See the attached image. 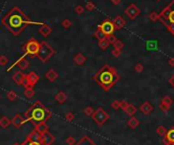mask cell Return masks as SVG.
I'll return each instance as SVG.
<instances>
[{
  "mask_svg": "<svg viewBox=\"0 0 174 145\" xmlns=\"http://www.w3.org/2000/svg\"><path fill=\"white\" fill-rule=\"evenodd\" d=\"M2 24L5 27V29L9 33L17 37L22 34V32L27 26L39 24V22H32L24 11L20 10L19 7L15 6V7L11 8V10L2 17Z\"/></svg>",
  "mask_w": 174,
  "mask_h": 145,
  "instance_id": "cell-1",
  "label": "cell"
},
{
  "mask_svg": "<svg viewBox=\"0 0 174 145\" xmlns=\"http://www.w3.org/2000/svg\"><path fill=\"white\" fill-rule=\"evenodd\" d=\"M119 76L114 68L109 65H104L94 76V80L100 84L105 90H109L116 82L118 81Z\"/></svg>",
  "mask_w": 174,
  "mask_h": 145,
  "instance_id": "cell-2",
  "label": "cell"
},
{
  "mask_svg": "<svg viewBox=\"0 0 174 145\" xmlns=\"http://www.w3.org/2000/svg\"><path fill=\"white\" fill-rule=\"evenodd\" d=\"M159 20L166 27L169 33L174 36V0L160 12Z\"/></svg>",
  "mask_w": 174,
  "mask_h": 145,
  "instance_id": "cell-3",
  "label": "cell"
},
{
  "mask_svg": "<svg viewBox=\"0 0 174 145\" xmlns=\"http://www.w3.org/2000/svg\"><path fill=\"white\" fill-rule=\"evenodd\" d=\"M54 54H55V50L53 48H52L47 42H42L41 43L40 50H39V53H38V55H37V57L40 59V61L45 63V62H47Z\"/></svg>",
  "mask_w": 174,
  "mask_h": 145,
  "instance_id": "cell-4",
  "label": "cell"
},
{
  "mask_svg": "<svg viewBox=\"0 0 174 145\" xmlns=\"http://www.w3.org/2000/svg\"><path fill=\"white\" fill-rule=\"evenodd\" d=\"M41 43H39L38 41L35 39H31L25 44L22 50L25 52V55H31V56H37L40 50Z\"/></svg>",
  "mask_w": 174,
  "mask_h": 145,
  "instance_id": "cell-5",
  "label": "cell"
},
{
  "mask_svg": "<svg viewBox=\"0 0 174 145\" xmlns=\"http://www.w3.org/2000/svg\"><path fill=\"white\" fill-rule=\"evenodd\" d=\"M92 118H93V120L96 122V124H97L98 126H102L103 124L108 121L110 116L108 113L105 112L102 108H99V109L95 111L93 116H92Z\"/></svg>",
  "mask_w": 174,
  "mask_h": 145,
  "instance_id": "cell-6",
  "label": "cell"
},
{
  "mask_svg": "<svg viewBox=\"0 0 174 145\" xmlns=\"http://www.w3.org/2000/svg\"><path fill=\"white\" fill-rule=\"evenodd\" d=\"M98 27H99L100 29H102V31L104 32L105 34H106V36H109V34H113L114 31H116L115 26H114V22H112L111 19H109V18L105 19L104 22H103L101 24H99Z\"/></svg>",
  "mask_w": 174,
  "mask_h": 145,
  "instance_id": "cell-7",
  "label": "cell"
},
{
  "mask_svg": "<svg viewBox=\"0 0 174 145\" xmlns=\"http://www.w3.org/2000/svg\"><path fill=\"white\" fill-rule=\"evenodd\" d=\"M125 14L127 15L130 19H136V18L141 14V10L136 4H130L128 7L125 9Z\"/></svg>",
  "mask_w": 174,
  "mask_h": 145,
  "instance_id": "cell-8",
  "label": "cell"
},
{
  "mask_svg": "<svg viewBox=\"0 0 174 145\" xmlns=\"http://www.w3.org/2000/svg\"><path fill=\"white\" fill-rule=\"evenodd\" d=\"M26 78L27 79V81H29L30 86L31 87H34L36 85L37 82L39 81V75L37 74L35 71H31V72L27 73L26 75Z\"/></svg>",
  "mask_w": 174,
  "mask_h": 145,
  "instance_id": "cell-9",
  "label": "cell"
},
{
  "mask_svg": "<svg viewBox=\"0 0 174 145\" xmlns=\"http://www.w3.org/2000/svg\"><path fill=\"white\" fill-rule=\"evenodd\" d=\"M12 79H13V81H14L15 83L18 84V85H22L25 79H26V74H25V73H22V71H17V72L13 74Z\"/></svg>",
  "mask_w": 174,
  "mask_h": 145,
  "instance_id": "cell-10",
  "label": "cell"
},
{
  "mask_svg": "<svg viewBox=\"0 0 174 145\" xmlns=\"http://www.w3.org/2000/svg\"><path fill=\"white\" fill-rule=\"evenodd\" d=\"M113 22H114V26H115V29H116V31H119V29H121L122 27H124L125 24H126V22H125V19L122 17H120V15H117V17L114 18Z\"/></svg>",
  "mask_w": 174,
  "mask_h": 145,
  "instance_id": "cell-11",
  "label": "cell"
},
{
  "mask_svg": "<svg viewBox=\"0 0 174 145\" xmlns=\"http://www.w3.org/2000/svg\"><path fill=\"white\" fill-rule=\"evenodd\" d=\"M41 140H42V143L45 144V145H50L53 142L54 138L53 136H52L51 134H50L48 131H46V132L42 133L41 134Z\"/></svg>",
  "mask_w": 174,
  "mask_h": 145,
  "instance_id": "cell-12",
  "label": "cell"
},
{
  "mask_svg": "<svg viewBox=\"0 0 174 145\" xmlns=\"http://www.w3.org/2000/svg\"><path fill=\"white\" fill-rule=\"evenodd\" d=\"M15 65H17L18 67H19L20 69H22V70H26V69L30 66V63L27 61L26 59L24 58V57H22V58H20L19 60H18V61L17 62V63H14V65H12V66H11V67H9V68L7 69V71L11 70V68H12L13 66H15Z\"/></svg>",
  "mask_w": 174,
  "mask_h": 145,
  "instance_id": "cell-13",
  "label": "cell"
},
{
  "mask_svg": "<svg viewBox=\"0 0 174 145\" xmlns=\"http://www.w3.org/2000/svg\"><path fill=\"white\" fill-rule=\"evenodd\" d=\"M139 110L143 112V114L149 115L151 112L153 111V106H152V103H151L150 102H148V100H147V102L142 103L141 107H139Z\"/></svg>",
  "mask_w": 174,
  "mask_h": 145,
  "instance_id": "cell-14",
  "label": "cell"
},
{
  "mask_svg": "<svg viewBox=\"0 0 174 145\" xmlns=\"http://www.w3.org/2000/svg\"><path fill=\"white\" fill-rule=\"evenodd\" d=\"M39 33L42 34L44 38H47V37H49L50 34L52 33V29H51V27L48 26V24H43L42 27L39 29Z\"/></svg>",
  "mask_w": 174,
  "mask_h": 145,
  "instance_id": "cell-15",
  "label": "cell"
},
{
  "mask_svg": "<svg viewBox=\"0 0 174 145\" xmlns=\"http://www.w3.org/2000/svg\"><path fill=\"white\" fill-rule=\"evenodd\" d=\"M73 61H74V63L77 64V65H79V66L84 65L87 61V57L84 56V54H82V53H77V54L73 57Z\"/></svg>",
  "mask_w": 174,
  "mask_h": 145,
  "instance_id": "cell-16",
  "label": "cell"
},
{
  "mask_svg": "<svg viewBox=\"0 0 174 145\" xmlns=\"http://www.w3.org/2000/svg\"><path fill=\"white\" fill-rule=\"evenodd\" d=\"M45 76L48 80H49V81L53 82L57 79V78H58V73H57L54 69H50V70H48L47 72H46Z\"/></svg>",
  "mask_w": 174,
  "mask_h": 145,
  "instance_id": "cell-17",
  "label": "cell"
},
{
  "mask_svg": "<svg viewBox=\"0 0 174 145\" xmlns=\"http://www.w3.org/2000/svg\"><path fill=\"white\" fill-rule=\"evenodd\" d=\"M11 122H12L13 126L17 128H20L22 127V125L25 123V119L22 118L20 115H17V116L13 117V119L11 120Z\"/></svg>",
  "mask_w": 174,
  "mask_h": 145,
  "instance_id": "cell-18",
  "label": "cell"
},
{
  "mask_svg": "<svg viewBox=\"0 0 174 145\" xmlns=\"http://www.w3.org/2000/svg\"><path fill=\"white\" fill-rule=\"evenodd\" d=\"M94 37H95V38L97 39L98 41H102V40H104V39L107 38L106 34H105L99 27H97V29H96L95 33H94Z\"/></svg>",
  "mask_w": 174,
  "mask_h": 145,
  "instance_id": "cell-19",
  "label": "cell"
},
{
  "mask_svg": "<svg viewBox=\"0 0 174 145\" xmlns=\"http://www.w3.org/2000/svg\"><path fill=\"white\" fill-rule=\"evenodd\" d=\"M139 125V121L136 117H130V119L127 121V126L130 129H136Z\"/></svg>",
  "mask_w": 174,
  "mask_h": 145,
  "instance_id": "cell-20",
  "label": "cell"
},
{
  "mask_svg": "<svg viewBox=\"0 0 174 145\" xmlns=\"http://www.w3.org/2000/svg\"><path fill=\"white\" fill-rule=\"evenodd\" d=\"M55 100H56L57 103H63L66 100H67V95H66V94L64 93L63 91H59V93H57L56 95H55Z\"/></svg>",
  "mask_w": 174,
  "mask_h": 145,
  "instance_id": "cell-21",
  "label": "cell"
},
{
  "mask_svg": "<svg viewBox=\"0 0 174 145\" xmlns=\"http://www.w3.org/2000/svg\"><path fill=\"white\" fill-rule=\"evenodd\" d=\"M124 112H125V114L127 115V116H129V117H132L134 114L136 113V108L134 107V105H131V103H129V105L127 106V108L124 110Z\"/></svg>",
  "mask_w": 174,
  "mask_h": 145,
  "instance_id": "cell-22",
  "label": "cell"
},
{
  "mask_svg": "<svg viewBox=\"0 0 174 145\" xmlns=\"http://www.w3.org/2000/svg\"><path fill=\"white\" fill-rule=\"evenodd\" d=\"M36 130L38 131V132H41V134H42V133H44L48 130V127L44 122H39V124L36 125Z\"/></svg>",
  "mask_w": 174,
  "mask_h": 145,
  "instance_id": "cell-23",
  "label": "cell"
},
{
  "mask_svg": "<svg viewBox=\"0 0 174 145\" xmlns=\"http://www.w3.org/2000/svg\"><path fill=\"white\" fill-rule=\"evenodd\" d=\"M10 124H12V122H11V120H9L7 117H2V118L0 119V125H1L2 128H7Z\"/></svg>",
  "mask_w": 174,
  "mask_h": 145,
  "instance_id": "cell-24",
  "label": "cell"
},
{
  "mask_svg": "<svg viewBox=\"0 0 174 145\" xmlns=\"http://www.w3.org/2000/svg\"><path fill=\"white\" fill-rule=\"evenodd\" d=\"M109 45H110V43L108 42L107 39H104V40H102V41H99V47H100L101 50H103V51H105V50L108 49Z\"/></svg>",
  "mask_w": 174,
  "mask_h": 145,
  "instance_id": "cell-25",
  "label": "cell"
},
{
  "mask_svg": "<svg viewBox=\"0 0 174 145\" xmlns=\"http://www.w3.org/2000/svg\"><path fill=\"white\" fill-rule=\"evenodd\" d=\"M25 95L27 98H32L34 95H35V90H34V87H29V88H26L25 90Z\"/></svg>",
  "mask_w": 174,
  "mask_h": 145,
  "instance_id": "cell-26",
  "label": "cell"
},
{
  "mask_svg": "<svg viewBox=\"0 0 174 145\" xmlns=\"http://www.w3.org/2000/svg\"><path fill=\"white\" fill-rule=\"evenodd\" d=\"M7 98L10 100V102H14V100L17 98V94L15 93L13 90H10V91H8L7 93Z\"/></svg>",
  "mask_w": 174,
  "mask_h": 145,
  "instance_id": "cell-27",
  "label": "cell"
},
{
  "mask_svg": "<svg viewBox=\"0 0 174 145\" xmlns=\"http://www.w3.org/2000/svg\"><path fill=\"white\" fill-rule=\"evenodd\" d=\"M157 133H158V135H160V136L163 137L167 134V130L164 126H159V127L157 128Z\"/></svg>",
  "mask_w": 174,
  "mask_h": 145,
  "instance_id": "cell-28",
  "label": "cell"
},
{
  "mask_svg": "<svg viewBox=\"0 0 174 145\" xmlns=\"http://www.w3.org/2000/svg\"><path fill=\"white\" fill-rule=\"evenodd\" d=\"M166 137H167V140H168L169 142H172V143H174V129H172V130H170V131L167 132Z\"/></svg>",
  "mask_w": 174,
  "mask_h": 145,
  "instance_id": "cell-29",
  "label": "cell"
},
{
  "mask_svg": "<svg viewBox=\"0 0 174 145\" xmlns=\"http://www.w3.org/2000/svg\"><path fill=\"white\" fill-rule=\"evenodd\" d=\"M114 48H115V49H118V50H122L123 49V47H124V43L122 42V41H120V40H117L116 41V43L114 44Z\"/></svg>",
  "mask_w": 174,
  "mask_h": 145,
  "instance_id": "cell-30",
  "label": "cell"
},
{
  "mask_svg": "<svg viewBox=\"0 0 174 145\" xmlns=\"http://www.w3.org/2000/svg\"><path fill=\"white\" fill-rule=\"evenodd\" d=\"M94 113H95V111H94L93 108H91V107H87L86 109L84 110V114L86 115V116H88V117L93 116Z\"/></svg>",
  "mask_w": 174,
  "mask_h": 145,
  "instance_id": "cell-31",
  "label": "cell"
},
{
  "mask_svg": "<svg viewBox=\"0 0 174 145\" xmlns=\"http://www.w3.org/2000/svg\"><path fill=\"white\" fill-rule=\"evenodd\" d=\"M61 26H62L64 29H69V27L72 26V22H70L69 19H63L62 22H61Z\"/></svg>",
  "mask_w": 174,
  "mask_h": 145,
  "instance_id": "cell-32",
  "label": "cell"
},
{
  "mask_svg": "<svg viewBox=\"0 0 174 145\" xmlns=\"http://www.w3.org/2000/svg\"><path fill=\"white\" fill-rule=\"evenodd\" d=\"M107 40H108V42L110 43V45H114V44L116 43V41H117V38H116L114 34H109V36H107Z\"/></svg>",
  "mask_w": 174,
  "mask_h": 145,
  "instance_id": "cell-33",
  "label": "cell"
},
{
  "mask_svg": "<svg viewBox=\"0 0 174 145\" xmlns=\"http://www.w3.org/2000/svg\"><path fill=\"white\" fill-rule=\"evenodd\" d=\"M149 18H150L152 22H156V20L159 19V14H158L157 12H155V11H153V12H151L150 14H149Z\"/></svg>",
  "mask_w": 174,
  "mask_h": 145,
  "instance_id": "cell-34",
  "label": "cell"
},
{
  "mask_svg": "<svg viewBox=\"0 0 174 145\" xmlns=\"http://www.w3.org/2000/svg\"><path fill=\"white\" fill-rule=\"evenodd\" d=\"M111 108L113 110L121 109V102H119V100H114V102L111 103Z\"/></svg>",
  "mask_w": 174,
  "mask_h": 145,
  "instance_id": "cell-35",
  "label": "cell"
},
{
  "mask_svg": "<svg viewBox=\"0 0 174 145\" xmlns=\"http://www.w3.org/2000/svg\"><path fill=\"white\" fill-rule=\"evenodd\" d=\"M159 107H160V109H161V111L167 112V111H169V110H170V107H171V106H169V105H167V103L161 102V103H160Z\"/></svg>",
  "mask_w": 174,
  "mask_h": 145,
  "instance_id": "cell-36",
  "label": "cell"
},
{
  "mask_svg": "<svg viewBox=\"0 0 174 145\" xmlns=\"http://www.w3.org/2000/svg\"><path fill=\"white\" fill-rule=\"evenodd\" d=\"M8 58L7 57H5L4 55H2L1 57H0V65L1 66H6L8 64Z\"/></svg>",
  "mask_w": 174,
  "mask_h": 145,
  "instance_id": "cell-37",
  "label": "cell"
},
{
  "mask_svg": "<svg viewBox=\"0 0 174 145\" xmlns=\"http://www.w3.org/2000/svg\"><path fill=\"white\" fill-rule=\"evenodd\" d=\"M134 71H136V73H142L144 71V65L142 63L136 64V66H134Z\"/></svg>",
  "mask_w": 174,
  "mask_h": 145,
  "instance_id": "cell-38",
  "label": "cell"
},
{
  "mask_svg": "<svg viewBox=\"0 0 174 145\" xmlns=\"http://www.w3.org/2000/svg\"><path fill=\"white\" fill-rule=\"evenodd\" d=\"M162 102L165 103H167V105H169V106H171L173 103V100L171 98V96L166 95V96H164V98H162Z\"/></svg>",
  "mask_w": 174,
  "mask_h": 145,
  "instance_id": "cell-39",
  "label": "cell"
},
{
  "mask_svg": "<svg viewBox=\"0 0 174 145\" xmlns=\"http://www.w3.org/2000/svg\"><path fill=\"white\" fill-rule=\"evenodd\" d=\"M84 8L82 7V5H77L74 7V12L77 13V14H79V15H81L84 13Z\"/></svg>",
  "mask_w": 174,
  "mask_h": 145,
  "instance_id": "cell-40",
  "label": "cell"
},
{
  "mask_svg": "<svg viewBox=\"0 0 174 145\" xmlns=\"http://www.w3.org/2000/svg\"><path fill=\"white\" fill-rule=\"evenodd\" d=\"M86 8L88 9L89 11H94L95 10V8H96V5L93 3V2H87Z\"/></svg>",
  "mask_w": 174,
  "mask_h": 145,
  "instance_id": "cell-41",
  "label": "cell"
},
{
  "mask_svg": "<svg viewBox=\"0 0 174 145\" xmlns=\"http://www.w3.org/2000/svg\"><path fill=\"white\" fill-rule=\"evenodd\" d=\"M65 119L67 120V121H72L73 119H74V115H73V113L71 112H68L67 114L65 115Z\"/></svg>",
  "mask_w": 174,
  "mask_h": 145,
  "instance_id": "cell-42",
  "label": "cell"
},
{
  "mask_svg": "<svg viewBox=\"0 0 174 145\" xmlns=\"http://www.w3.org/2000/svg\"><path fill=\"white\" fill-rule=\"evenodd\" d=\"M66 143H67L68 145H74L75 143V139L71 136L67 137V139H66Z\"/></svg>",
  "mask_w": 174,
  "mask_h": 145,
  "instance_id": "cell-43",
  "label": "cell"
},
{
  "mask_svg": "<svg viewBox=\"0 0 174 145\" xmlns=\"http://www.w3.org/2000/svg\"><path fill=\"white\" fill-rule=\"evenodd\" d=\"M112 55H113L114 57H119L120 56V54H121V51L120 50H118V49H115V48H114L113 50H112Z\"/></svg>",
  "mask_w": 174,
  "mask_h": 145,
  "instance_id": "cell-44",
  "label": "cell"
},
{
  "mask_svg": "<svg viewBox=\"0 0 174 145\" xmlns=\"http://www.w3.org/2000/svg\"><path fill=\"white\" fill-rule=\"evenodd\" d=\"M155 44H156V43L154 42V41H150V42L147 44V47H148L150 50H153V49L155 48Z\"/></svg>",
  "mask_w": 174,
  "mask_h": 145,
  "instance_id": "cell-45",
  "label": "cell"
},
{
  "mask_svg": "<svg viewBox=\"0 0 174 145\" xmlns=\"http://www.w3.org/2000/svg\"><path fill=\"white\" fill-rule=\"evenodd\" d=\"M128 105H129V103H128L126 102V100H122V102H121V109H122L123 111H124V110L127 108Z\"/></svg>",
  "mask_w": 174,
  "mask_h": 145,
  "instance_id": "cell-46",
  "label": "cell"
},
{
  "mask_svg": "<svg viewBox=\"0 0 174 145\" xmlns=\"http://www.w3.org/2000/svg\"><path fill=\"white\" fill-rule=\"evenodd\" d=\"M169 83L171 84V86L174 87V75H172V76L169 78Z\"/></svg>",
  "mask_w": 174,
  "mask_h": 145,
  "instance_id": "cell-47",
  "label": "cell"
},
{
  "mask_svg": "<svg viewBox=\"0 0 174 145\" xmlns=\"http://www.w3.org/2000/svg\"><path fill=\"white\" fill-rule=\"evenodd\" d=\"M168 63H169V65H170L171 67H174V58H171V59H169Z\"/></svg>",
  "mask_w": 174,
  "mask_h": 145,
  "instance_id": "cell-48",
  "label": "cell"
},
{
  "mask_svg": "<svg viewBox=\"0 0 174 145\" xmlns=\"http://www.w3.org/2000/svg\"><path fill=\"white\" fill-rule=\"evenodd\" d=\"M121 0H111V2L114 4V5H118L119 3H120Z\"/></svg>",
  "mask_w": 174,
  "mask_h": 145,
  "instance_id": "cell-49",
  "label": "cell"
},
{
  "mask_svg": "<svg viewBox=\"0 0 174 145\" xmlns=\"http://www.w3.org/2000/svg\"><path fill=\"white\" fill-rule=\"evenodd\" d=\"M30 145H41L40 143H38V142H32Z\"/></svg>",
  "mask_w": 174,
  "mask_h": 145,
  "instance_id": "cell-50",
  "label": "cell"
},
{
  "mask_svg": "<svg viewBox=\"0 0 174 145\" xmlns=\"http://www.w3.org/2000/svg\"><path fill=\"white\" fill-rule=\"evenodd\" d=\"M157 1H161V0H157Z\"/></svg>",
  "mask_w": 174,
  "mask_h": 145,
  "instance_id": "cell-51",
  "label": "cell"
},
{
  "mask_svg": "<svg viewBox=\"0 0 174 145\" xmlns=\"http://www.w3.org/2000/svg\"><path fill=\"white\" fill-rule=\"evenodd\" d=\"M14 145H17V144H14Z\"/></svg>",
  "mask_w": 174,
  "mask_h": 145,
  "instance_id": "cell-52",
  "label": "cell"
}]
</instances>
